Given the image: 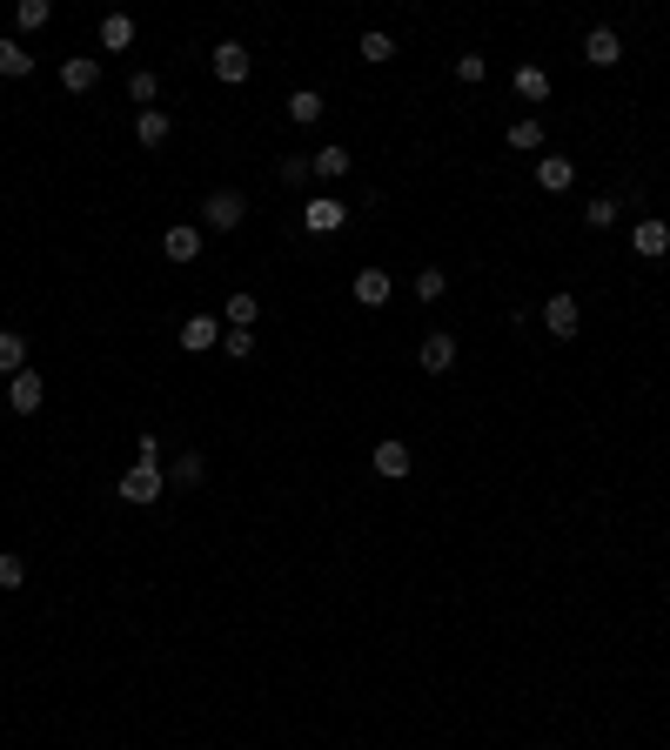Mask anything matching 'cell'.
<instances>
[{
    "label": "cell",
    "instance_id": "obj_31",
    "mask_svg": "<svg viewBox=\"0 0 670 750\" xmlns=\"http://www.w3.org/2000/svg\"><path fill=\"white\" fill-rule=\"evenodd\" d=\"M222 349L235 355V362H248V355H255V335L248 329H222Z\"/></svg>",
    "mask_w": 670,
    "mask_h": 750
},
{
    "label": "cell",
    "instance_id": "obj_28",
    "mask_svg": "<svg viewBox=\"0 0 670 750\" xmlns=\"http://www.w3.org/2000/svg\"><path fill=\"white\" fill-rule=\"evenodd\" d=\"M389 54H396V41H389V34H362V61H369V67H382Z\"/></svg>",
    "mask_w": 670,
    "mask_h": 750
},
{
    "label": "cell",
    "instance_id": "obj_14",
    "mask_svg": "<svg viewBox=\"0 0 670 750\" xmlns=\"http://www.w3.org/2000/svg\"><path fill=\"white\" fill-rule=\"evenodd\" d=\"M161 255H168V262H195V255H201V228H188V221H175V228L161 235Z\"/></svg>",
    "mask_w": 670,
    "mask_h": 750
},
{
    "label": "cell",
    "instance_id": "obj_16",
    "mask_svg": "<svg viewBox=\"0 0 670 750\" xmlns=\"http://www.w3.org/2000/svg\"><path fill=\"white\" fill-rule=\"evenodd\" d=\"M309 175H322V181H342V175H349V148H342V141H329V148H315V155H309Z\"/></svg>",
    "mask_w": 670,
    "mask_h": 750
},
{
    "label": "cell",
    "instance_id": "obj_9",
    "mask_svg": "<svg viewBox=\"0 0 670 750\" xmlns=\"http://www.w3.org/2000/svg\"><path fill=\"white\" fill-rule=\"evenodd\" d=\"M583 61H590V67H617V61H624L617 27H590V34H583Z\"/></svg>",
    "mask_w": 670,
    "mask_h": 750
},
{
    "label": "cell",
    "instance_id": "obj_26",
    "mask_svg": "<svg viewBox=\"0 0 670 750\" xmlns=\"http://www.w3.org/2000/svg\"><path fill=\"white\" fill-rule=\"evenodd\" d=\"M583 221H590V228H597V235H603V228H610V221H617V201H610V195L583 201Z\"/></svg>",
    "mask_w": 670,
    "mask_h": 750
},
{
    "label": "cell",
    "instance_id": "obj_27",
    "mask_svg": "<svg viewBox=\"0 0 670 750\" xmlns=\"http://www.w3.org/2000/svg\"><path fill=\"white\" fill-rule=\"evenodd\" d=\"M155 94H161V81H155V74H134V81H128V101H134L141 114H148V101H155Z\"/></svg>",
    "mask_w": 670,
    "mask_h": 750
},
{
    "label": "cell",
    "instance_id": "obj_2",
    "mask_svg": "<svg viewBox=\"0 0 670 750\" xmlns=\"http://www.w3.org/2000/svg\"><path fill=\"white\" fill-rule=\"evenodd\" d=\"M630 248H637L644 262H664V255H670V221L664 215H644L637 228H630Z\"/></svg>",
    "mask_w": 670,
    "mask_h": 750
},
{
    "label": "cell",
    "instance_id": "obj_4",
    "mask_svg": "<svg viewBox=\"0 0 670 750\" xmlns=\"http://www.w3.org/2000/svg\"><path fill=\"white\" fill-rule=\"evenodd\" d=\"M369 463H376V476H382V483H402V476H409V469H416V456H409V442L382 436V442H376V456H369Z\"/></svg>",
    "mask_w": 670,
    "mask_h": 750
},
{
    "label": "cell",
    "instance_id": "obj_7",
    "mask_svg": "<svg viewBox=\"0 0 670 750\" xmlns=\"http://www.w3.org/2000/svg\"><path fill=\"white\" fill-rule=\"evenodd\" d=\"M208 67H215V81H222V88H235V81H248V47L242 41H222L215 54H208Z\"/></svg>",
    "mask_w": 670,
    "mask_h": 750
},
{
    "label": "cell",
    "instance_id": "obj_13",
    "mask_svg": "<svg viewBox=\"0 0 670 750\" xmlns=\"http://www.w3.org/2000/svg\"><path fill=\"white\" fill-rule=\"evenodd\" d=\"M570 181H577V161H563V155H543V161H536V188H543V195H563Z\"/></svg>",
    "mask_w": 670,
    "mask_h": 750
},
{
    "label": "cell",
    "instance_id": "obj_18",
    "mask_svg": "<svg viewBox=\"0 0 670 750\" xmlns=\"http://www.w3.org/2000/svg\"><path fill=\"white\" fill-rule=\"evenodd\" d=\"M168 134H175V121H168V108H148V114H141V121H134V141H141V148H161Z\"/></svg>",
    "mask_w": 670,
    "mask_h": 750
},
{
    "label": "cell",
    "instance_id": "obj_11",
    "mask_svg": "<svg viewBox=\"0 0 670 750\" xmlns=\"http://www.w3.org/2000/svg\"><path fill=\"white\" fill-rule=\"evenodd\" d=\"M342 221H349V208H342L335 195H322V201H309V208H302V228H309V235H335Z\"/></svg>",
    "mask_w": 670,
    "mask_h": 750
},
{
    "label": "cell",
    "instance_id": "obj_6",
    "mask_svg": "<svg viewBox=\"0 0 670 750\" xmlns=\"http://www.w3.org/2000/svg\"><path fill=\"white\" fill-rule=\"evenodd\" d=\"M61 88L67 94H94L101 88V61H94V54H67L61 61Z\"/></svg>",
    "mask_w": 670,
    "mask_h": 750
},
{
    "label": "cell",
    "instance_id": "obj_20",
    "mask_svg": "<svg viewBox=\"0 0 670 750\" xmlns=\"http://www.w3.org/2000/svg\"><path fill=\"white\" fill-rule=\"evenodd\" d=\"M0 74H7V81H21V74H34V54H27V47L14 41V34L0 41Z\"/></svg>",
    "mask_w": 670,
    "mask_h": 750
},
{
    "label": "cell",
    "instance_id": "obj_8",
    "mask_svg": "<svg viewBox=\"0 0 670 750\" xmlns=\"http://www.w3.org/2000/svg\"><path fill=\"white\" fill-rule=\"evenodd\" d=\"M215 342H222V315H188L181 322V349L188 355H208Z\"/></svg>",
    "mask_w": 670,
    "mask_h": 750
},
{
    "label": "cell",
    "instance_id": "obj_1",
    "mask_svg": "<svg viewBox=\"0 0 670 750\" xmlns=\"http://www.w3.org/2000/svg\"><path fill=\"white\" fill-rule=\"evenodd\" d=\"M242 215H248V201L235 195V188H215V195L201 201V221H208V228H222V235H228V228H242Z\"/></svg>",
    "mask_w": 670,
    "mask_h": 750
},
{
    "label": "cell",
    "instance_id": "obj_19",
    "mask_svg": "<svg viewBox=\"0 0 670 750\" xmlns=\"http://www.w3.org/2000/svg\"><path fill=\"white\" fill-rule=\"evenodd\" d=\"M21 369H27V335L0 329V375H21Z\"/></svg>",
    "mask_w": 670,
    "mask_h": 750
},
{
    "label": "cell",
    "instance_id": "obj_17",
    "mask_svg": "<svg viewBox=\"0 0 670 750\" xmlns=\"http://www.w3.org/2000/svg\"><path fill=\"white\" fill-rule=\"evenodd\" d=\"M516 101H530V108H536V101H550V74H543L536 61L516 67Z\"/></svg>",
    "mask_w": 670,
    "mask_h": 750
},
{
    "label": "cell",
    "instance_id": "obj_10",
    "mask_svg": "<svg viewBox=\"0 0 670 750\" xmlns=\"http://www.w3.org/2000/svg\"><path fill=\"white\" fill-rule=\"evenodd\" d=\"M7 402H14V416H34V409H41V402H47V382H41V375H7Z\"/></svg>",
    "mask_w": 670,
    "mask_h": 750
},
{
    "label": "cell",
    "instance_id": "obj_5",
    "mask_svg": "<svg viewBox=\"0 0 670 750\" xmlns=\"http://www.w3.org/2000/svg\"><path fill=\"white\" fill-rule=\"evenodd\" d=\"M543 329L557 335V342H570V335L583 329V309H577V295H550V302H543Z\"/></svg>",
    "mask_w": 670,
    "mask_h": 750
},
{
    "label": "cell",
    "instance_id": "obj_36",
    "mask_svg": "<svg viewBox=\"0 0 670 750\" xmlns=\"http://www.w3.org/2000/svg\"><path fill=\"white\" fill-rule=\"evenodd\" d=\"M0 637H7V630H0Z\"/></svg>",
    "mask_w": 670,
    "mask_h": 750
},
{
    "label": "cell",
    "instance_id": "obj_23",
    "mask_svg": "<svg viewBox=\"0 0 670 750\" xmlns=\"http://www.w3.org/2000/svg\"><path fill=\"white\" fill-rule=\"evenodd\" d=\"M201 476H208V463H201L195 449H188V456H175V469H168V483H175V489H195Z\"/></svg>",
    "mask_w": 670,
    "mask_h": 750
},
{
    "label": "cell",
    "instance_id": "obj_24",
    "mask_svg": "<svg viewBox=\"0 0 670 750\" xmlns=\"http://www.w3.org/2000/svg\"><path fill=\"white\" fill-rule=\"evenodd\" d=\"M255 315H262V302H255V295H228V329H248V322H255Z\"/></svg>",
    "mask_w": 670,
    "mask_h": 750
},
{
    "label": "cell",
    "instance_id": "obj_21",
    "mask_svg": "<svg viewBox=\"0 0 670 750\" xmlns=\"http://www.w3.org/2000/svg\"><path fill=\"white\" fill-rule=\"evenodd\" d=\"M101 47H108V54L134 47V21H128V14H108V21H101Z\"/></svg>",
    "mask_w": 670,
    "mask_h": 750
},
{
    "label": "cell",
    "instance_id": "obj_34",
    "mask_svg": "<svg viewBox=\"0 0 670 750\" xmlns=\"http://www.w3.org/2000/svg\"><path fill=\"white\" fill-rule=\"evenodd\" d=\"M456 74H463V81H483L490 61H483V54H456Z\"/></svg>",
    "mask_w": 670,
    "mask_h": 750
},
{
    "label": "cell",
    "instance_id": "obj_33",
    "mask_svg": "<svg viewBox=\"0 0 670 750\" xmlns=\"http://www.w3.org/2000/svg\"><path fill=\"white\" fill-rule=\"evenodd\" d=\"M134 456H141V463H161V436H155V429H141V436H134Z\"/></svg>",
    "mask_w": 670,
    "mask_h": 750
},
{
    "label": "cell",
    "instance_id": "obj_22",
    "mask_svg": "<svg viewBox=\"0 0 670 750\" xmlns=\"http://www.w3.org/2000/svg\"><path fill=\"white\" fill-rule=\"evenodd\" d=\"M289 121H302V128H309V121H322V94H315V88H295V94H289Z\"/></svg>",
    "mask_w": 670,
    "mask_h": 750
},
{
    "label": "cell",
    "instance_id": "obj_25",
    "mask_svg": "<svg viewBox=\"0 0 670 750\" xmlns=\"http://www.w3.org/2000/svg\"><path fill=\"white\" fill-rule=\"evenodd\" d=\"M47 14H54L47 0H21V7H14V27H27V34H34V27H47Z\"/></svg>",
    "mask_w": 670,
    "mask_h": 750
},
{
    "label": "cell",
    "instance_id": "obj_35",
    "mask_svg": "<svg viewBox=\"0 0 670 750\" xmlns=\"http://www.w3.org/2000/svg\"><path fill=\"white\" fill-rule=\"evenodd\" d=\"M309 175V161H295V155H282V188H295V181Z\"/></svg>",
    "mask_w": 670,
    "mask_h": 750
},
{
    "label": "cell",
    "instance_id": "obj_32",
    "mask_svg": "<svg viewBox=\"0 0 670 750\" xmlns=\"http://www.w3.org/2000/svg\"><path fill=\"white\" fill-rule=\"evenodd\" d=\"M27 583V563L21 556H0V590H21Z\"/></svg>",
    "mask_w": 670,
    "mask_h": 750
},
{
    "label": "cell",
    "instance_id": "obj_12",
    "mask_svg": "<svg viewBox=\"0 0 670 750\" xmlns=\"http://www.w3.org/2000/svg\"><path fill=\"white\" fill-rule=\"evenodd\" d=\"M416 362H423L429 375H449V369H456V335H449V329L423 335V355H416Z\"/></svg>",
    "mask_w": 670,
    "mask_h": 750
},
{
    "label": "cell",
    "instance_id": "obj_3",
    "mask_svg": "<svg viewBox=\"0 0 670 750\" xmlns=\"http://www.w3.org/2000/svg\"><path fill=\"white\" fill-rule=\"evenodd\" d=\"M161 489H168V476H161V463H134L128 476H121V503H155Z\"/></svg>",
    "mask_w": 670,
    "mask_h": 750
},
{
    "label": "cell",
    "instance_id": "obj_30",
    "mask_svg": "<svg viewBox=\"0 0 670 750\" xmlns=\"http://www.w3.org/2000/svg\"><path fill=\"white\" fill-rule=\"evenodd\" d=\"M443 288H449L443 268H423V275H416V295H423V302H443Z\"/></svg>",
    "mask_w": 670,
    "mask_h": 750
},
{
    "label": "cell",
    "instance_id": "obj_15",
    "mask_svg": "<svg viewBox=\"0 0 670 750\" xmlns=\"http://www.w3.org/2000/svg\"><path fill=\"white\" fill-rule=\"evenodd\" d=\"M389 295H396V282H389V268H362V275H356V302H362V309H382Z\"/></svg>",
    "mask_w": 670,
    "mask_h": 750
},
{
    "label": "cell",
    "instance_id": "obj_29",
    "mask_svg": "<svg viewBox=\"0 0 670 750\" xmlns=\"http://www.w3.org/2000/svg\"><path fill=\"white\" fill-rule=\"evenodd\" d=\"M510 148H523V155H530V148H543V121H516V128H510Z\"/></svg>",
    "mask_w": 670,
    "mask_h": 750
}]
</instances>
